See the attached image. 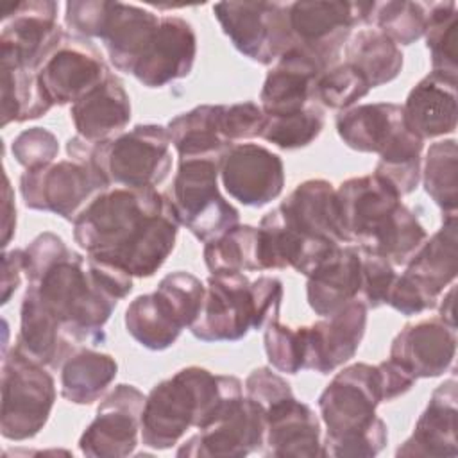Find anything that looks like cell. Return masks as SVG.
Masks as SVG:
<instances>
[{"label": "cell", "instance_id": "cell-1", "mask_svg": "<svg viewBox=\"0 0 458 458\" xmlns=\"http://www.w3.org/2000/svg\"><path fill=\"white\" fill-rule=\"evenodd\" d=\"M179 220L156 188H107L73 220V238L89 258L132 277L154 276L175 247Z\"/></svg>", "mask_w": 458, "mask_h": 458}, {"label": "cell", "instance_id": "cell-2", "mask_svg": "<svg viewBox=\"0 0 458 458\" xmlns=\"http://www.w3.org/2000/svg\"><path fill=\"white\" fill-rule=\"evenodd\" d=\"M240 397L242 381L191 365L159 381L145 397L141 442L152 449H170L190 428L202 429L224 415Z\"/></svg>", "mask_w": 458, "mask_h": 458}, {"label": "cell", "instance_id": "cell-3", "mask_svg": "<svg viewBox=\"0 0 458 458\" xmlns=\"http://www.w3.org/2000/svg\"><path fill=\"white\" fill-rule=\"evenodd\" d=\"M340 218L349 243L363 252L406 265L428 238L401 195L376 174L351 177L336 190Z\"/></svg>", "mask_w": 458, "mask_h": 458}, {"label": "cell", "instance_id": "cell-4", "mask_svg": "<svg viewBox=\"0 0 458 458\" xmlns=\"http://www.w3.org/2000/svg\"><path fill=\"white\" fill-rule=\"evenodd\" d=\"M383 403L377 365L352 363L340 370L318 397L320 417L327 428L324 456L370 458L388 440L386 424L376 415Z\"/></svg>", "mask_w": 458, "mask_h": 458}, {"label": "cell", "instance_id": "cell-5", "mask_svg": "<svg viewBox=\"0 0 458 458\" xmlns=\"http://www.w3.org/2000/svg\"><path fill=\"white\" fill-rule=\"evenodd\" d=\"M29 288L61 322L75 345L104 342V324L118 299L106 292L89 274L84 258L70 249L27 276Z\"/></svg>", "mask_w": 458, "mask_h": 458}, {"label": "cell", "instance_id": "cell-6", "mask_svg": "<svg viewBox=\"0 0 458 458\" xmlns=\"http://www.w3.org/2000/svg\"><path fill=\"white\" fill-rule=\"evenodd\" d=\"M336 131L349 148L379 156L374 174L401 197L419 186L424 141L406 127L403 106L376 102L349 107L336 116Z\"/></svg>", "mask_w": 458, "mask_h": 458}, {"label": "cell", "instance_id": "cell-7", "mask_svg": "<svg viewBox=\"0 0 458 458\" xmlns=\"http://www.w3.org/2000/svg\"><path fill=\"white\" fill-rule=\"evenodd\" d=\"M281 299L283 284L277 277L249 281L242 272L211 274L190 331L202 342H236L250 329L277 320Z\"/></svg>", "mask_w": 458, "mask_h": 458}, {"label": "cell", "instance_id": "cell-8", "mask_svg": "<svg viewBox=\"0 0 458 458\" xmlns=\"http://www.w3.org/2000/svg\"><path fill=\"white\" fill-rule=\"evenodd\" d=\"M170 145L172 140L166 127L145 123L97 145L73 136L68 140L66 150L72 159L93 163L109 184L156 188L172 168Z\"/></svg>", "mask_w": 458, "mask_h": 458}, {"label": "cell", "instance_id": "cell-9", "mask_svg": "<svg viewBox=\"0 0 458 458\" xmlns=\"http://www.w3.org/2000/svg\"><path fill=\"white\" fill-rule=\"evenodd\" d=\"M456 213L445 215L442 227L426 238L406 270L395 276L386 304L403 315H419L433 308L438 295L451 286L458 272Z\"/></svg>", "mask_w": 458, "mask_h": 458}, {"label": "cell", "instance_id": "cell-10", "mask_svg": "<svg viewBox=\"0 0 458 458\" xmlns=\"http://www.w3.org/2000/svg\"><path fill=\"white\" fill-rule=\"evenodd\" d=\"M220 159H179L172 188V206L181 225L208 243L238 225V209L218 190Z\"/></svg>", "mask_w": 458, "mask_h": 458}, {"label": "cell", "instance_id": "cell-11", "mask_svg": "<svg viewBox=\"0 0 458 458\" xmlns=\"http://www.w3.org/2000/svg\"><path fill=\"white\" fill-rule=\"evenodd\" d=\"M55 403V383L45 365L14 347L2 358L0 431L7 440L36 437L47 424Z\"/></svg>", "mask_w": 458, "mask_h": 458}, {"label": "cell", "instance_id": "cell-12", "mask_svg": "<svg viewBox=\"0 0 458 458\" xmlns=\"http://www.w3.org/2000/svg\"><path fill=\"white\" fill-rule=\"evenodd\" d=\"M107 188L106 175L93 163L79 159L30 168L20 177V191L27 208L55 213L70 222Z\"/></svg>", "mask_w": 458, "mask_h": 458}, {"label": "cell", "instance_id": "cell-13", "mask_svg": "<svg viewBox=\"0 0 458 458\" xmlns=\"http://www.w3.org/2000/svg\"><path fill=\"white\" fill-rule=\"evenodd\" d=\"M213 14L233 47L259 64H272L293 47L288 2H218Z\"/></svg>", "mask_w": 458, "mask_h": 458}, {"label": "cell", "instance_id": "cell-14", "mask_svg": "<svg viewBox=\"0 0 458 458\" xmlns=\"http://www.w3.org/2000/svg\"><path fill=\"white\" fill-rule=\"evenodd\" d=\"M376 2L306 0L288 2L293 47L315 55L329 68L354 25L370 23Z\"/></svg>", "mask_w": 458, "mask_h": 458}, {"label": "cell", "instance_id": "cell-15", "mask_svg": "<svg viewBox=\"0 0 458 458\" xmlns=\"http://www.w3.org/2000/svg\"><path fill=\"white\" fill-rule=\"evenodd\" d=\"M57 4L29 0L2 5L0 61L38 72L50 52L66 36L57 25Z\"/></svg>", "mask_w": 458, "mask_h": 458}, {"label": "cell", "instance_id": "cell-16", "mask_svg": "<svg viewBox=\"0 0 458 458\" xmlns=\"http://www.w3.org/2000/svg\"><path fill=\"white\" fill-rule=\"evenodd\" d=\"M145 397L134 385H116L81 435V453L89 458H123L132 454L141 435Z\"/></svg>", "mask_w": 458, "mask_h": 458}, {"label": "cell", "instance_id": "cell-17", "mask_svg": "<svg viewBox=\"0 0 458 458\" xmlns=\"http://www.w3.org/2000/svg\"><path fill=\"white\" fill-rule=\"evenodd\" d=\"M265 410L240 397L224 415L199 429L175 451L186 458H242L263 447Z\"/></svg>", "mask_w": 458, "mask_h": 458}, {"label": "cell", "instance_id": "cell-18", "mask_svg": "<svg viewBox=\"0 0 458 458\" xmlns=\"http://www.w3.org/2000/svg\"><path fill=\"white\" fill-rule=\"evenodd\" d=\"M109 70L91 41L64 36L38 70L39 84L52 104H75L97 88Z\"/></svg>", "mask_w": 458, "mask_h": 458}, {"label": "cell", "instance_id": "cell-19", "mask_svg": "<svg viewBox=\"0 0 458 458\" xmlns=\"http://www.w3.org/2000/svg\"><path fill=\"white\" fill-rule=\"evenodd\" d=\"M218 175L234 200L252 208L277 199L284 186L281 157L256 143L231 145L220 157Z\"/></svg>", "mask_w": 458, "mask_h": 458}, {"label": "cell", "instance_id": "cell-20", "mask_svg": "<svg viewBox=\"0 0 458 458\" xmlns=\"http://www.w3.org/2000/svg\"><path fill=\"white\" fill-rule=\"evenodd\" d=\"M367 306L352 299L333 315L304 327V369L329 374L349 361L365 335Z\"/></svg>", "mask_w": 458, "mask_h": 458}, {"label": "cell", "instance_id": "cell-21", "mask_svg": "<svg viewBox=\"0 0 458 458\" xmlns=\"http://www.w3.org/2000/svg\"><path fill=\"white\" fill-rule=\"evenodd\" d=\"M195 55L193 27L181 16H161L131 75L145 88H161L190 75Z\"/></svg>", "mask_w": 458, "mask_h": 458}, {"label": "cell", "instance_id": "cell-22", "mask_svg": "<svg viewBox=\"0 0 458 458\" xmlns=\"http://www.w3.org/2000/svg\"><path fill=\"white\" fill-rule=\"evenodd\" d=\"M327 68L310 52L292 47L281 54L267 72L259 106L265 114L301 111L315 97V84Z\"/></svg>", "mask_w": 458, "mask_h": 458}, {"label": "cell", "instance_id": "cell-23", "mask_svg": "<svg viewBox=\"0 0 458 458\" xmlns=\"http://www.w3.org/2000/svg\"><path fill=\"white\" fill-rule=\"evenodd\" d=\"M456 386V379L451 377L433 390L426 410L413 428V433L395 449V456L454 458L458 454Z\"/></svg>", "mask_w": 458, "mask_h": 458}, {"label": "cell", "instance_id": "cell-24", "mask_svg": "<svg viewBox=\"0 0 458 458\" xmlns=\"http://www.w3.org/2000/svg\"><path fill=\"white\" fill-rule=\"evenodd\" d=\"M284 222L308 238L349 243L335 186L326 179H308L277 206Z\"/></svg>", "mask_w": 458, "mask_h": 458}, {"label": "cell", "instance_id": "cell-25", "mask_svg": "<svg viewBox=\"0 0 458 458\" xmlns=\"http://www.w3.org/2000/svg\"><path fill=\"white\" fill-rule=\"evenodd\" d=\"M456 354V327L440 318L404 326L390 345V358L415 377L442 376Z\"/></svg>", "mask_w": 458, "mask_h": 458}, {"label": "cell", "instance_id": "cell-26", "mask_svg": "<svg viewBox=\"0 0 458 458\" xmlns=\"http://www.w3.org/2000/svg\"><path fill=\"white\" fill-rule=\"evenodd\" d=\"M263 445L267 456H324L315 411L295 395L274 403L265 410Z\"/></svg>", "mask_w": 458, "mask_h": 458}, {"label": "cell", "instance_id": "cell-27", "mask_svg": "<svg viewBox=\"0 0 458 458\" xmlns=\"http://www.w3.org/2000/svg\"><path fill=\"white\" fill-rule=\"evenodd\" d=\"M361 286V252L356 245H336L308 276V304L320 315H333L336 310L356 299Z\"/></svg>", "mask_w": 458, "mask_h": 458}, {"label": "cell", "instance_id": "cell-28", "mask_svg": "<svg viewBox=\"0 0 458 458\" xmlns=\"http://www.w3.org/2000/svg\"><path fill=\"white\" fill-rule=\"evenodd\" d=\"M72 122L77 136L89 143H104L123 132L131 120V98L111 72L89 93L72 104Z\"/></svg>", "mask_w": 458, "mask_h": 458}, {"label": "cell", "instance_id": "cell-29", "mask_svg": "<svg viewBox=\"0 0 458 458\" xmlns=\"http://www.w3.org/2000/svg\"><path fill=\"white\" fill-rule=\"evenodd\" d=\"M456 79L431 72L419 81L403 106L406 127L422 141L456 129Z\"/></svg>", "mask_w": 458, "mask_h": 458}, {"label": "cell", "instance_id": "cell-30", "mask_svg": "<svg viewBox=\"0 0 458 458\" xmlns=\"http://www.w3.org/2000/svg\"><path fill=\"white\" fill-rule=\"evenodd\" d=\"M81 345L68 340L61 322L52 315L32 288L27 286L20 310V333L14 349L45 367H61L64 358Z\"/></svg>", "mask_w": 458, "mask_h": 458}, {"label": "cell", "instance_id": "cell-31", "mask_svg": "<svg viewBox=\"0 0 458 458\" xmlns=\"http://www.w3.org/2000/svg\"><path fill=\"white\" fill-rule=\"evenodd\" d=\"M123 320L127 333L150 351L168 349L186 327L172 302L157 290L131 301Z\"/></svg>", "mask_w": 458, "mask_h": 458}, {"label": "cell", "instance_id": "cell-32", "mask_svg": "<svg viewBox=\"0 0 458 458\" xmlns=\"http://www.w3.org/2000/svg\"><path fill=\"white\" fill-rule=\"evenodd\" d=\"M61 395L73 404H91L106 392L118 372L111 354L75 347L61 363Z\"/></svg>", "mask_w": 458, "mask_h": 458}, {"label": "cell", "instance_id": "cell-33", "mask_svg": "<svg viewBox=\"0 0 458 458\" xmlns=\"http://www.w3.org/2000/svg\"><path fill=\"white\" fill-rule=\"evenodd\" d=\"M168 134L179 159H220L231 147L220 132V104L197 106L168 122Z\"/></svg>", "mask_w": 458, "mask_h": 458}, {"label": "cell", "instance_id": "cell-34", "mask_svg": "<svg viewBox=\"0 0 458 458\" xmlns=\"http://www.w3.org/2000/svg\"><path fill=\"white\" fill-rule=\"evenodd\" d=\"M345 63L354 66L372 89L399 75L403 68V52L381 30L361 29L347 41Z\"/></svg>", "mask_w": 458, "mask_h": 458}, {"label": "cell", "instance_id": "cell-35", "mask_svg": "<svg viewBox=\"0 0 458 458\" xmlns=\"http://www.w3.org/2000/svg\"><path fill=\"white\" fill-rule=\"evenodd\" d=\"M38 72L20 66H2V127L11 122H27L50 111Z\"/></svg>", "mask_w": 458, "mask_h": 458}, {"label": "cell", "instance_id": "cell-36", "mask_svg": "<svg viewBox=\"0 0 458 458\" xmlns=\"http://www.w3.org/2000/svg\"><path fill=\"white\" fill-rule=\"evenodd\" d=\"M424 190L445 213L454 215L458 206V147L456 140H440L429 145L420 172Z\"/></svg>", "mask_w": 458, "mask_h": 458}, {"label": "cell", "instance_id": "cell-37", "mask_svg": "<svg viewBox=\"0 0 458 458\" xmlns=\"http://www.w3.org/2000/svg\"><path fill=\"white\" fill-rule=\"evenodd\" d=\"M204 261L211 274L261 270L258 258V227L234 225L204 247Z\"/></svg>", "mask_w": 458, "mask_h": 458}, {"label": "cell", "instance_id": "cell-38", "mask_svg": "<svg viewBox=\"0 0 458 458\" xmlns=\"http://www.w3.org/2000/svg\"><path fill=\"white\" fill-rule=\"evenodd\" d=\"M428 7V25H426V47L429 50L433 72L445 77H458V21H456V4L454 2H433Z\"/></svg>", "mask_w": 458, "mask_h": 458}, {"label": "cell", "instance_id": "cell-39", "mask_svg": "<svg viewBox=\"0 0 458 458\" xmlns=\"http://www.w3.org/2000/svg\"><path fill=\"white\" fill-rule=\"evenodd\" d=\"M370 23L377 25L397 47L411 45L420 39L428 25V7L422 2L390 0L374 5Z\"/></svg>", "mask_w": 458, "mask_h": 458}, {"label": "cell", "instance_id": "cell-40", "mask_svg": "<svg viewBox=\"0 0 458 458\" xmlns=\"http://www.w3.org/2000/svg\"><path fill=\"white\" fill-rule=\"evenodd\" d=\"M322 127L324 116L320 109L308 104L295 113L267 114L261 138L279 148L293 150L310 145L320 134Z\"/></svg>", "mask_w": 458, "mask_h": 458}, {"label": "cell", "instance_id": "cell-41", "mask_svg": "<svg viewBox=\"0 0 458 458\" xmlns=\"http://www.w3.org/2000/svg\"><path fill=\"white\" fill-rule=\"evenodd\" d=\"M370 91L367 79L349 63L327 68L315 84V98L331 109H349Z\"/></svg>", "mask_w": 458, "mask_h": 458}, {"label": "cell", "instance_id": "cell-42", "mask_svg": "<svg viewBox=\"0 0 458 458\" xmlns=\"http://www.w3.org/2000/svg\"><path fill=\"white\" fill-rule=\"evenodd\" d=\"M265 352L274 369L297 374L304 369V327H290L277 320L265 326Z\"/></svg>", "mask_w": 458, "mask_h": 458}, {"label": "cell", "instance_id": "cell-43", "mask_svg": "<svg viewBox=\"0 0 458 458\" xmlns=\"http://www.w3.org/2000/svg\"><path fill=\"white\" fill-rule=\"evenodd\" d=\"M156 290L172 302L186 327L195 322L206 292V286L199 277L182 270L172 272L159 281Z\"/></svg>", "mask_w": 458, "mask_h": 458}, {"label": "cell", "instance_id": "cell-44", "mask_svg": "<svg viewBox=\"0 0 458 458\" xmlns=\"http://www.w3.org/2000/svg\"><path fill=\"white\" fill-rule=\"evenodd\" d=\"M265 118V111L254 102H238L231 106L220 104V132L231 145L240 140L261 136Z\"/></svg>", "mask_w": 458, "mask_h": 458}, {"label": "cell", "instance_id": "cell-45", "mask_svg": "<svg viewBox=\"0 0 458 458\" xmlns=\"http://www.w3.org/2000/svg\"><path fill=\"white\" fill-rule=\"evenodd\" d=\"M14 159L25 168H38L54 163L59 152L57 138L43 127H30L21 131L11 145Z\"/></svg>", "mask_w": 458, "mask_h": 458}, {"label": "cell", "instance_id": "cell-46", "mask_svg": "<svg viewBox=\"0 0 458 458\" xmlns=\"http://www.w3.org/2000/svg\"><path fill=\"white\" fill-rule=\"evenodd\" d=\"M361 252V286L360 293L363 295V302L367 308H379L386 304L388 292L392 288V283L395 279L394 265L372 252Z\"/></svg>", "mask_w": 458, "mask_h": 458}, {"label": "cell", "instance_id": "cell-47", "mask_svg": "<svg viewBox=\"0 0 458 458\" xmlns=\"http://www.w3.org/2000/svg\"><path fill=\"white\" fill-rule=\"evenodd\" d=\"M288 395H293L290 383L268 367L254 369L245 379V397L258 403L263 410Z\"/></svg>", "mask_w": 458, "mask_h": 458}, {"label": "cell", "instance_id": "cell-48", "mask_svg": "<svg viewBox=\"0 0 458 458\" xmlns=\"http://www.w3.org/2000/svg\"><path fill=\"white\" fill-rule=\"evenodd\" d=\"M381 386H383V401H392L403 394H406L417 381V377L404 369L401 363L394 361L392 358L377 363Z\"/></svg>", "mask_w": 458, "mask_h": 458}, {"label": "cell", "instance_id": "cell-49", "mask_svg": "<svg viewBox=\"0 0 458 458\" xmlns=\"http://www.w3.org/2000/svg\"><path fill=\"white\" fill-rule=\"evenodd\" d=\"M21 274H25L23 249L5 250L2 254V304H7L11 295L20 286Z\"/></svg>", "mask_w": 458, "mask_h": 458}, {"label": "cell", "instance_id": "cell-50", "mask_svg": "<svg viewBox=\"0 0 458 458\" xmlns=\"http://www.w3.org/2000/svg\"><path fill=\"white\" fill-rule=\"evenodd\" d=\"M16 227V208L13 200V190L9 184V177L4 175V218H2V247L9 245V240L14 234Z\"/></svg>", "mask_w": 458, "mask_h": 458}, {"label": "cell", "instance_id": "cell-51", "mask_svg": "<svg viewBox=\"0 0 458 458\" xmlns=\"http://www.w3.org/2000/svg\"><path fill=\"white\" fill-rule=\"evenodd\" d=\"M454 293H456V288L449 286V290L444 293V299L440 302V320L445 322L451 327H456V322H454Z\"/></svg>", "mask_w": 458, "mask_h": 458}]
</instances>
